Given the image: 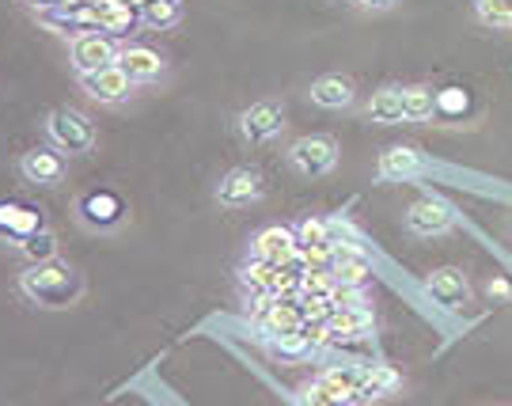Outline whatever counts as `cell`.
<instances>
[{
  "label": "cell",
  "mask_w": 512,
  "mask_h": 406,
  "mask_svg": "<svg viewBox=\"0 0 512 406\" xmlns=\"http://www.w3.org/2000/svg\"><path fill=\"white\" fill-rule=\"evenodd\" d=\"M213 198H217L224 209H251V205H258L262 198H266V179H262L258 167L239 164L220 175Z\"/></svg>",
  "instance_id": "cell-7"
},
{
  "label": "cell",
  "mask_w": 512,
  "mask_h": 406,
  "mask_svg": "<svg viewBox=\"0 0 512 406\" xmlns=\"http://www.w3.org/2000/svg\"><path fill=\"white\" fill-rule=\"evenodd\" d=\"M118 57H122V42L114 35L80 31V35L69 38V65H73L76 76H88L107 69V65H118Z\"/></svg>",
  "instance_id": "cell-4"
},
{
  "label": "cell",
  "mask_w": 512,
  "mask_h": 406,
  "mask_svg": "<svg viewBox=\"0 0 512 406\" xmlns=\"http://www.w3.org/2000/svg\"><path fill=\"white\" fill-rule=\"evenodd\" d=\"M285 160H289L296 175L323 179V175H330L338 167V141L330 133H304V137H296L293 145H289Z\"/></svg>",
  "instance_id": "cell-3"
},
{
  "label": "cell",
  "mask_w": 512,
  "mask_h": 406,
  "mask_svg": "<svg viewBox=\"0 0 512 406\" xmlns=\"http://www.w3.org/2000/svg\"><path fill=\"white\" fill-rule=\"evenodd\" d=\"M425 289H429V296L437 300L440 308H448V312L467 308V300H471V285H467L463 270H456V266H440V270H433V274L425 277Z\"/></svg>",
  "instance_id": "cell-11"
},
{
  "label": "cell",
  "mask_w": 512,
  "mask_h": 406,
  "mask_svg": "<svg viewBox=\"0 0 512 406\" xmlns=\"http://www.w3.org/2000/svg\"><path fill=\"white\" fill-rule=\"evenodd\" d=\"M76 221L92 232H114L118 224L126 221V202L118 190L110 186H95V190H84L76 198Z\"/></svg>",
  "instance_id": "cell-6"
},
{
  "label": "cell",
  "mask_w": 512,
  "mask_h": 406,
  "mask_svg": "<svg viewBox=\"0 0 512 406\" xmlns=\"http://www.w3.org/2000/svg\"><path fill=\"white\" fill-rule=\"evenodd\" d=\"M42 217H38L31 205L23 202H12V198H0V240L8 243H19L27 240L31 232H38L42 228Z\"/></svg>",
  "instance_id": "cell-16"
},
{
  "label": "cell",
  "mask_w": 512,
  "mask_h": 406,
  "mask_svg": "<svg viewBox=\"0 0 512 406\" xmlns=\"http://www.w3.org/2000/svg\"><path fill=\"white\" fill-rule=\"evenodd\" d=\"M118 65L126 69L133 84H156V80L167 73L164 54H156L152 46H141V42H126V46H122V57H118Z\"/></svg>",
  "instance_id": "cell-14"
},
{
  "label": "cell",
  "mask_w": 512,
  "mask_h": 406,
  "mask_svg": "<svg viewBox=\"0 0 512 406\" xmlns=\"http://www.w3.org/2000/svg\"><path fill=\"white\" fill-rule=\"evenodd\" d=\"M300 251V240H296L293 228H262L255 240H251V255L262 262H270V266H285V262H293V255Z\"/></svg>",
  "instance_id": "cell-13"
},
{
  "label": "cell",
  "mask_w": 512,
  "mask_h": 406,
  "mask_svg": "<svg viewBox=\"0 0 512 406\" xmlns=\"http://www.w3.org/2000/svg\"><path fill=\"white\" fill-rule=\"evenodd\" d=\"M300 331V312L296 308H274L270 312V334H289Z\"/></svg>",
  "instance_id": "cell-26"
},
{
  "label": "cell",
  "mask_w": 512,
  "mask_h": 406,
  "mask_svg": "<svg viewBox=\"0 0 512 406\" xmlns=\"http://www.w3.org/2000/svg\"><path fill=\"white\" fill-rule=\"evenodd\" d=\"M403 384L399 380V372L387 369V365H365V369H357V399L365 403V399H380L387 391H395Z\"/></svg>",
  "instance_id": "cell-18"
},
{
  "label": "cell",
  "mask_w": 512,
  "mask_h": 406,
  "mask_svg": "<svg viewBox=\"0 0 512 406\" xmlns=\"http://www.w3.org/2000/svg\"><path fill=\"white\" fill-rule=\"evenodd\" d=\"M19 167V179L31 186H61L65 175H69V156L54 145H38L27 148L23 156L16 160Z\"/></svg>",
  "instance_id": "cell-8"
},
{
  "label": "cell",
  "mask_w": 512,
  "mask_h": 406,
  "mask_svg": "<svg viewBox=\"0 0 512 406\" xmlns=\"http://www.w3.org/2000/svg\"><path fill=\"white\" fill-rule=\"evenodd\" d=\"M76 80H80L84 95L95 99V103H103V107H122V103H129L133 88H137L122 65H107V69H99V73L76 76Z\"/></svg>",
  "instance_id": "cell-9"
},
{
  "label": "cell",
  "mask_w": 512,
  "mask_h": 406,
  "mask_svg": "<svg viewBox=\"0 0 512 406\" xmlns=\"http://www.w3.org/2000/svg\"><path fill=\"white\" fill-rule=\"evenodd\" d=\"M365 12H387V8H395V0H357Z\"/></svg>",
  "instance_id": "cell-28"
},
{
  "label": "cell",
  "mask_w": 512,
  "mask_h": 406,
  "mask_svg": "<svg viewBox=\"0 0 512 406\" xmlns=\"http://www.w3.org/2000/svg\"><path fill=\"white\" fill-rule=\"evenodd\" d=\"M73 0H23V8H31L35 16H50L57 8H69Z\"/></svg>",
  "instance_id": "cell-27"
},
{
  "label": "cell",
  "mask_w": 512,
  "mask_h": 406,
  "mask_svg": "<svg viewBox=\"0 0 512 406\" xmlns=\"http://www.w3.org/2000/svg\"><path fill=\"white\" fill-rule=\"evenodd\" d=\"M456 224V209L440 198H421L406 209V232L410 236H421V240H433V236H444L448 228Z\"/></svg>",
  "instance_id": "cell-10"
},
{
  "label": "cell",
  "mask_w": 512,
  "mask_h": 406,
  "mask_svg": "<svg viewBox=\"0 0 512 406\" xmlns=\"http://www.w3.org/2000/svg\"><path fill=\"white\" fill-rule=\"evenodd\" d=\"M270 350L285 353V357H304V353H311V338L304 331H289V334H281V338H274Z\"/></svg>",
  "instance_id": "cell-24"
},
{
  "label": "cell",
  "mask_w": 512,
  "mask_h": 406,
  "mask_svg": "<svg viewBox=\"0 0 512 406\" xmlns=\"http://www.w3.org/2000/svg\"><path fill=\"white\" fill-rule=\"evenodd\" d=\"M300 247H327L330 243V224L327 221H304L296 232Z\"/></svg>",
  "instance_id": "cell-25"
},
{
  "label": "cell",
  "mask_w": 512,
  "mask_h": 406,
  "mask_svg": "<svg viewBox=\"0 0 512 406\" xmlns=\"http://www.w3.org/2000/svg\"><path fill=\"white\" fill-rule=\"evenodd\" d=\"M509 293H512L509 281H490V296H509Z\"/></svg>",
  "instance_id": "cell-29"
},
{
  "label": "cell",
  "mask_w": 512,
  "mask_h": 406,
  "mask_svg": "<svg viewBox=\"0 0 512 406\" xmlns=\"http://www.w3.org/2000/svg\"><path fill=\"white\" fill-rule=\"evenodd\" d=\"M475 12L490 27H512V0H475Z\"/></svg>",
  "instance_id": "cell-22"
},
{
  "label": "cell",
  "mask_w": 512,
  "mask_h": 406,
  "mask_svg": "<svg viewBox=\"0 0 512 406\" xmlns=\"http://www.w3.org/2000/svg\"><path fill=\"white\" fill-rule=\"evenodd\" d=\"M403 103H406V122H429L437 114V92L429 84H410V88H403Z\"/></svg>",
  "instance_id": "cell-20"
},
{
  "label": "cell",
  "mask_w": 512,
  "mask_h": 406,
  "mask_svg": "<svg viewBox=\"0 0 512 406\" xmlns=\"http://www.w3.org/2000/svg\"><path fill=\"white\" fill-rule=\"evenodd\" d=\"M183 19V0H145L141 4V23L148 31H167Z\"/></svg>",
  "instance_id": "cell-19"
},
{
  "label": "cell",
  "mask_w": 512,
  "mask_h": 406,
  "mask_svg": "<svg viewBox=\"0 0 512 406\" xmlns=\"http://www.w3.org/2000/svg\"><path fill=\"white\" fill-rule=\"evenodd\" d=\"M425 160H421L418 148L410 145H391L380 152V164H376V175L384 179V183H410V179H418L425 175Z\"/></svg>",
  "instance_id": "cell-12"
},
{
  "label": "cell",
  "mask_w": 512,
  "mask_h": 406,
  "mask_svg": "<svg viewBox=\"0 0 512 406\" xmlns=\"http://www.w3.org/2000/svg\"><path fill=\"white\" fill-rule=\"evenodd\" d=\"M16 251L27 262H42V259H57V232L50 224H42L38 232H31L27 240L16 243Z\"/></svg>",
  "instance_id": "cell-21"
},
{
  "label": "cell",
  "mask_w": 512,
  "mask_h": 406,
  "mask_svg": "<svg viewBox=\"0 0 512 406\" xmlns=\"http://www.w3.org/2000/svg\"><path fill=\"white\" fill-rule=\"evenodd\" d=\"M365 114L372 118V122H380V126H399V122H406L403 88H395V84H384V88H376V92L368 95Z\"/></svg>",
  "instance_id": "cell-17"
},
{
  "label": "cell",
  "mask_w": 512,
  "mask_h": 406,
  "mask_svg": "<svg viewBox=\"0 0 512 406\" xmlns=\"http://www.w3.org/2000/svg\"><path fill=\"white\" fill-rule=\"evenodd\" d=\"M467 107H471V95L463 88H440L437 92V114H444V118H459V114H467Z\"/></svg>",
  "instance_id": "cell-23"
},
{
  "label": "cell",
  "mask_w": 512,
  "mask_h": 406,
  "mask_svg": "<svg viewBox=\"0 0 512 406\" xmlns=\"http://www.w3.org/2000/svg\"><path fill=\"white\" fill-rule=\"evenodd\" d=\"M281 130H285V103H277V99H258L236 114V133L243 137V145L251 148L270 145L274 137H281Z\"/></svg>",
  "instance_id": "cell-5"
},
{
  "label": "cell",
  "mask_w": 512,
  "mask_h": 406,
  "mask_svg": "<svg viewBox=\"0 0 512 406\" xmlns=\"http://www.w3.org/2000/svg\"><path fill=\"white\" fill-rule=\"evenodd\" d=\"M308 99L315 107H323V111H349V107L357 103V88H353L349 76L327 73V76H319V80H311Z\"/></svg>",
  "instance_id": "cell-15"
},
{
  "label": "cell",
  "mask_w": 512,
  "mask_h": 406,
  "mask_svg": "<svg viewBox=\"0 0 512 406\" xmlns=\"http://www.w3.org/2000/svg\"><path fill=\"white\" fill-rule=\"evenodd\" d=\"M42 126H46V141L61 148L65 156H88L99 145L95 122L84 111H76V107H54Z\"/></svg>",
  "instance_id": "cell-2"
},
{
  "label": "cell",
  "mask_w": 512,
  "mask_h": 406,
  "mask_svg": "<svg viewBox=\"0 0 512 406\" xmlns=\"http://www.w3.org/2000/svg\"><path fill=\"white\" fill-rule=\"evenodd\" d=\"M16 285H19V293L27 296L35 308H46V312L73 308L76 300L84 296V274L65 259L27 262V266L19 270Z\"/></svg>",
  "instance_id": "cell-1"
}]
</instances>
